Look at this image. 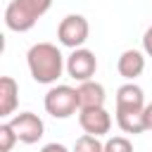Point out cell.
<instances>
[{"mask_svg":"<svg viewBox=\"0 0 152 152\" xmlns=\"http://www.w3.org/2000/svg\"><path fill=\"white\" fill-rule=\"evenodd\" d=\"M26 64H28V71H31L33 81L43 83V86L57 83L62 71L66 69L64 55L52 43H36V45H31L28 52H26Z\"/></svg>","mask_w":152,"mask_h":152,"instance_id":"1","label":"cell"},{"mask_svg":"<svg viewBox=\"0 0 152 152\" xmlns=\"http://www.w3.org/2000/svg\"><path fill=\"white\" fill-rule=\"evenodd\" d=\"M43 107L55 119H69L71 114H76V109H81L78 88H71V86H52L45 93V97H43Z\"/></svg>","mask_w":152,"mask_h":152,"instance_id":"3","label":"cell"},{"mask_svg":"<svg viewBox=\"0 0 152 152\" xmlns=\"http://www.w3.org/2000/svg\"><path fill=\"white\" fill-rule=\"evenodd\" d=\"M142 52L147 57H152V24L147 26V31L142 33Z\"/></svg>","mask_w":152,"mask_h":152,"instance_id":"16","label":"cell"},{"mask_svg":"<svg viewBox=\"0 0 152 152\" xmlns=\"http://www.w3.org/2000/svg\"><path fill=\"white\" fill-rule=\"evenodd\" d=\"M131 109H145V93L133 81L124 83L116 90V112H131Z\"/></svg>","mask_w":152,"mask_h":152,"instance_id":"9","label":"cell"},{"mask_svg":"<svg viewBox=\"0 0 152 152\" xmlns=\"http://www.w3.org/2000/svg\"><path fill=\"white\" fill-rule=\"evenodd\" d=\"M142 116H145V128H147V131H152V102H147V104H145Z\"/></svg>","mask_w":152,"mask_h":152,"instance_id":"18","label":"cell"},{"mask_svg":"<svg viewBox=\"0 0 152 152\" xmlns=\"http://www.w3.org/2000/svg\"><path fill=\"white\" fill-rule=\"evenodd\" d=\"M104 152H133V142L124 135H114V138H107Z\"/></svg>","mask_w":152,"mask_h":152,"instance_id":"15","label":"cell"},{"mask_svg":"<svg viewBox=\"0 0 152 152\" xmlns=\"http://www.w3.org/2000/svg\"><path fill=\"white\" fill-rule=\"evenodd\" d=\"M95 71H97V57H95L93 50H88V48H76V50L66 57V74H69L74 81H78V83L90 81V78L95 76Z\"/></svg>","mask_w":152,"mask_h":152,"instance_id":"6","label":"cell"},{"mask_svg":"<svg viewBox=\"0 0 152 152\" xmlns=\"http://www.w3.org/2000/svg\"><path fill=\"white\" fill-rule=\"evenodd\" d=\"M19 104V83L12 76H2L0 78V116L7 119L14 114Z\"/></svg>","mask_w":152,"mask_h":152,"instance_id":"10","label":"cell"},{"mask_svg":"<svg viewBox=\"0 0 152 152\" xmlns=\"http://www.w3.org/2000/svg\"><path fill=\"white\" fill-rule=\"evenodd\" d=\"M116 126L124 131V133H131V135H138L145 128V116H142V109H131V112H116Z\"/></svg>","mask_w":152,"mask_h":152,"instance_id":"12","label":"cell"},{"mask_svg":"<svg viewBox=\"0 0 152 152\" xmlns=\"http://www.w3.org/2000/svg\"><path fill=\"white\" fill-rule=\"evenodd\" d=\"M116 71L126 81H135L145 71V55L140 50H124L116 59Z\"/></svg>","mask_w":152,"mask_h":152,"instance_id":"8","label":"cell"},{"mask_svg":"<svg viewBox=\"0 0 152 152\" xmlns=\"http://www.w3.org/2000/svg\"><path fill=\"white\" fill-rule=\"evenodd\" d=\"M52 7V0H10L5 7V26L14 33H26Z\"/></svg>","mask_w":152,"mask_h":152,"instance_id":"2","label":"cell"},{"mask_svg":"<svg viewBox=\"0 0 152 152\" xmlns=\"http://www.w3.org/2000/svg\"><path fill=\"white\" fill-rule=\"evenodd\" d=\"M90 36V24L83 14H66L57 26V40L64 48H83V43Z\"/></svg>","mask_w":152,"mask_h":152,"instance_id":"4","label":"cell"},{"mask_svg":"<svg viewBox=\"0 0 152 152\" xmlns=\"http://www.w3.org/2000/svg\"><path fill=\"white\" fill-rule=\"evenodd\" d=\"M78 124L83 128V133L90 135H107L112 131V114L104 107H88V109H78Z\"/></svg>","mask_w":152,"mask_h":152,"instance_id":"7","label":"cell"},{"mask_svg":"<svg viewBox=\"0 0 152 152\" xmlns=\"http://www.w3.org/2000/svg\"><path fill=\"white\" fill-rule=\"evenodd\" d=\"M71 152H104V142H100L97 135L83 133V135L74 142V150H71Z\"/></svg>","mask_w":152,"mask_h":152,"instance_id":"13","label":"cell"},{"mask_svg":"<svg viewBox=\"0 0 152 152\" xmlns=\"http://www.w3.org/2000/svg\"><path fill=\"white\" fill-rule=\"evenodd\" d=\"M40 152H71V150H66L62 142H48V145H43Z\"/></svg>","mask_w":152,"mask_h":152,"instance_id":"17","label":"cell"},{"mask_svg":"<svg viewBox=\"0 0 152 152\" xmlns=\"http://www.w3.org/2000/svg\"><path fill=\"white\" fill-rule=\"evenodd\" d=\"M17 140H19V138H17L14 128L10 126V121L0 124V152H10V150L14 147V142H17Z\"/></svg>","mask_w":152,"mask_h":152,"instance_id":"14","label":"cell"},{"mask_svg":"<svg viewBox=\"0 0 152 152\" xmlns=\"http://www.w3.org/2000/svg\"><path fill=\"white\" fill-rule=\"evenodd\" d=\"M104 86L97 83V81H83L78 83V102H81V109H88V107H104Z\"/></svg>","mask_w":152,"mask_h":152,"instance_id":"11","label":"cell"},{"mask_svg":"<svg viewBox=\"0 0 152 152\" xmlns=\"http://www.w3.org/2000/svg\"><path fill=\"white\" fill-rule=\"evenodd\" d=\"M10 126L14 128L19 142H24V145H36L45 133L43 119L33 112H19V114L10 116Z\"/></svg>","mask_w":152,"mask_h":152,"instance_id":"5","label":"cell"}]
</instances>
